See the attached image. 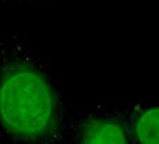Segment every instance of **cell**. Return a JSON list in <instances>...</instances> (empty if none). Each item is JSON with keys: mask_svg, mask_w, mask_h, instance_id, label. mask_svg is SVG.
Returning a JSON list of instances; mask_svg holds the SVG:
<instances>
[{"mask_svg": "<svg viewBox=\"0 0 159 144\" xmlns=\"http://www.w3.org/2000/svg\"><path fill=\"white\" fill-rule=\"evenodd\" d=\"M71 115L48 61L24 36H0V144H68Z\"/></svg>", "mask_w": 159, "mask_h": 144, "instance_id": "obj_1", "label": "cell"}, {"mask_svg": "<svg viewBox=\"0 0 159 144\" xmlns=\"http://www.w3.org/2000/svg\"><path fill=\"white\" fill-rule=\"evenodd\" d=\"M68 144H133L127 125L107 107L96 111H72Z\"/></svg>", "mask_w": 159, "mask_h": 144, "instance_id": "obj_2", "label": "cell"}, {"mask_svg": "<svg viewBox=\"0 0 159 144\" xmlns=\"http://www.w3.org/2000/svg\"><path fill=\"white\" fill-rule=\"evenodd\" d=\"M107 108L125 121L133 144H159V103L130 100Z\"/></svg>", "mask_w": 159, "mask_h": 144, "instance_id": "obj_3", "label": "cell"}, {"mask_svg": "<svg viewBox=\"0 0 159 144\" xmlns=\"http://www.w3.org/2000/svg\"><path fill=\"white\" fill-rule=\"evenodd\" d=\"M43 0H0V4H25V3H36Z\"/></svg>", "mask_w": 159, "mask_h": 144, "instance_id": "obj_4", "label": "cell"}]
</instances>
